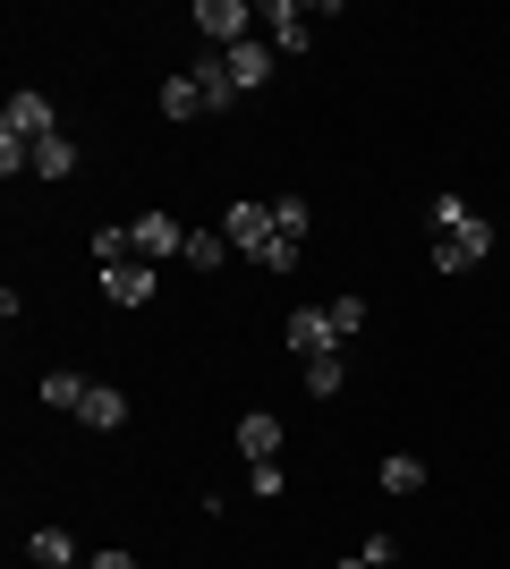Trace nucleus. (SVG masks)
<instances>
[{"mask_svg":"<svg viewBox=\"0 0 510 569\" xmlns=\"http://www.w3.org/2000/svg\"><path fill=\"white\" fill-rule=\"evenodd\" d=\"M307 221H316V213H307V196H272V230H281V238H307Z\"/></svg>","mask_w":510,"mask_h":569,"instance_id":"obj_21","label":"nucleus"},{"mask_svg":"<svg viewBox=\"0 0 510 569\" xmlns=\"http://www.w3.org/2000/svg\"><path fill=\"white\" fill-rule=\"evenodd\" d=\"M77 170V137H51V144H34V179H69Z\"/></svg>","mask_w":510,"mask_h":569,"instance_id":"obj_18","label":"nucleus"},{"mask_svg":"<svg viewBox=\"0 0 510 569\" xmlns=\"http://www.w3.org/2000/svg\"><path fill=\"white\" fill-rule=\"evenodd\" d=\"M43 408H86V375L51 366V375H43Z\"/></svg>","mask_w":510,"mask_h":569,"instance_id":"obj_19","label":"nucleus"},{"mask_svg":"<svg viewBox=\"0 0 510 569\" xmlns=\"http://www.w3.org/2000/svg\"><path fill=\"white\" fill-rule=\"evenodd\" d=\"M86 569H137V552H120V545H102V552H86Z\"/></svg>","mask_w":510,"mask_h":569,"instance_id":"obj_26","label":"nucleus"},{"mask_svg":"<svg viewBox=\"0 0 510 569\" xmlns=\"http://www.w3.org/2000/svg\"><path fill=\"white\" fill-rule=\"evenodd\" d=\"M340 382H349V357H316V366H307V391H316V400H332V391H340Z\"/></svg>","mask_w":510,"mask_h":569,"instance_id":"obj_20","label":"nucleus"},{"mask_svg":"<svg viewBox=\"0 0 510 569\" xmlns=\"http://www.w3.org/2000/svg\"><path fill=\"white\" fill-rule=\"evenodd\" d=\"M486 256H493V221H468L460 238H434V272H468Z\"/></svg>","mask_w":510,"mask_h":569,"instance_id":"obj_7","label":"nucleus"},{"mask_svg":"<svg viewBox=\"0 0 510 569\" xmlns=\"http://www.w3.org/2000/svg\"><path fill=\"white\" fill-rule=\"evenodd\" d=\"M247 493H256V501L290 493V468H281V459H264V468H247Z\"/></svg>","mask_w":510,"mask_h":569,"instance_id":"obj_23","label":"nucleus"},{"mask_svg":"<svg viewBox=\"0 0 510 569\" xmlns=\"http://www.w3.org/2000/svg\"><path fill=\"white\" fill-rule=\"evenodd\" d=\"M323 315H332V332H340V340H358V332H366V298H332Z\"/></svg>","mask_w":510,"mask_h":569,"instance_id":"obj_24","label":"nucleus"},{"mask_svg":"<svg viewBox=\"0 0 510 569\" xmlns=\"http://www.w3.org/2000/svg\"><path fill=\"white\" fill-rule=\"evenodd\" d=\"M426 213H434V230H442V238H460L468 221H477V213H468V196H434V204H426Z\"/></svg>","mask_w":510,"mask_h":569,"instance_id":"obj_22","label":"nucleus"},{"mask_svg":"<svg viewBox=\"0 0 510 569\" xmlns=\"http://www.w3.org/2000/svg\"><path fill=\"white\" fill-rule=\"evenodd\" d=\"M102 298H111V307H153L162 281H153V263H111V272H102Z\"/></svg>","mask_w":510,"mask_h":569,"instance_id":"obj_8","label":"nucleus"},{"mask_svg":"<svg viewBox=\"0 0 510 569\" xmlns=\"http://www.w3.org/2000/svg\"><path fill=\"white\" fill-rule=\"evenodd\" d=\"M221 256H230V238H221V230H188V256H179V263H188V272H221Z\"/></svg>","mask_w":510,"mask_h":569,"instance_id":"obj_17","label":"nucleus"},{"mask_svg":"<svg viewBox=\"0 0 510 569\" xmlns=\"http://www.w3.org/2000/svg\"><path fill=\"white\" fill-rule=\"evenodd\" d=\"M221 60H230V86H239V94L272 86V69H281V51H272V43H239V51H221Z\"/></svg>","mask_w":510,"mask_h":569,"instance_id":"obj_10","label":"nucleus"},{"mask_svg":"<svg viewBox=\"0 0 510 569\" xmlns=\"http://www.w3.org/2000/svg\"><path fill=\"white\" fill-rule=\"evenodd\" d=\"M196 86H204V111H230V102H239V86H230V60H221V51H196Z\"/></svg>","mask_w":510,"mask_h":569,"instance_id":"obj_11","label":"nucleus"},{"mask_svg":"<svg viewBox=\"0 0 510 569\" xmlns=\"http://www.w3.org/2000/svg\"><path fill=\"white\" fill-rule=\"evenodd\" d=\"M153 102H162V119H196V111H204V86L179 69V77H162V94H153Z\"/></svg>","mask_w":510,"mask_h":569,"instance_id":"obj_15","label":"nucleus"},{"mask_svg":"<svg viewBox=\"0 0 510 569\" xmlns=\"http://www.w3.org/2000/svg\"><path fill=\"white\" fill-rule=\"evenodd\" d=\"M340 569H374V561H366V552H358V561H340Z\"/></svg>","mask_w":510,"mask_h":569,"instance_id":"obj_27","label":"nucleus"},{"mask_svg":"<svg viewBox=\"0 0 510 569\" xmlns=\"http://www.w3.org/2000/svg\"><path fill=\"white\" fill-rule=\"evenodd\" d=\"M221 238H230V247L256 263L272 238H281V230H272V204H230V213H221Z\"/></svg>","mask_w":510,"mask_h":569,"instance_id":"obj_4","label":"nucleus"},{"mask_svg":"<svg viewBox=\"0 0 510 569\" xmlns=\"http://www.w3.org/2000/svg\"><path fill=\"white\" fill-rule=\"evenodd\" d=\"M26 561H34V569H86V561H77V545L60 536V527H34V536H26Z\"/></svg>","mask_w":510,"mask_h":569,"instance_id":"obj_14","label":"nucleus"},{"mask_svg":"<svg viewBox=\"0 0 510 569\" xmlns=\"http://www.w3.org/2000/svg\"><path fill=\"white\" fill-rule=\"evenodd\" d=\"M0 137L51 144V137H60V119H51V94H9V119H0Z\"/></svg>","mask_w":510,"mask_h":569,"instance_id":"obj_6","label":"nucleus"},{"mask_svg":"<svg viewBox=\"0 0 510 569\" xmlns=\"http://www.w3.org/2000/svg\"><path fill=\"white\" fill-rule=\"evenodd\" d=\"M94 433H120L128 426V391H111V382H86V408H77Z\"/></svg>","mask_w":510,"mask_h":569,"instance_id":"obj_12","label":"nucleus"},{"mask_svg":"<svg viewBox=\"0 0 510 569\" xmlns=\"http://www.w3.org/2000/svg\"><path fill=\"white\" fill-rule=\"evenodd\" d=\"M256 26H264V9H247V0H196V34H204V51L256 43Z\"/></svg>","mask_w":510,"mask_h":569,"instance_id":"obj_1","label":"nucleus"},{"mask_svg":"<svg viewBox=\"0 0 510 569\" xmlns=\"http://www.w3.org/2000/svg\"><path fill=\"white\" fill-rule=\"evenodd\" d=\"M264 43H272V51H290V60L316 43V26H307V9H298V0H272V9H264Z\"/></svg>","mask_w":510,"mask_h":569,"instance_id":"obj_9","label":"nucleus"},{"mask_svg":"<svg viewBox=\"0 0 510 569\" xmlns=\"http://www.w3.org/2000/svg\"><path fill=\"white\" fill-rule=\"evenodd\" d=\"M86 256H94V272H111V263H137V238H128V221H111V230H86Z\"/></svg>","mask_w":510,"mask_h":569,"instance_id":"obj_13","label":"nucleus"},{"mask_svg":"<svg viewBox=\"0 0 510 569\" xmlns=\"http://www.w3.org/2000/svg\"><path fill=\"white\" fill-rule=\"evenodd\" d=\"M128 238H137V263H170V256H188V230L153 204V213H137L128 221Z\"/></svg>","mask_w":510,"mask_h":569,"instance_id":"obj_2","label":"nucleus"},{"mask_svg":"<svg viewBox=\"0 0 510 569\" xmlns=\"http://www.w3.org/2000/svg\"><path fill=\"white\" fill-rule=\"evenodd\" d=\"M281 340H290L298 366H316V357L340 349V332H332V315H323V307H290V332H281Z\"/></svg>","mask_w":510,"mask_h":569,"instance_id":"obj_3","label":"nucleus"},{"mask_svg":"<svg viewBox=\"0 0 510 569\" xmlns=\"http://www.w3.org/2000/svg\"><path fill=\"white\" fill-rule=\"evenodd\" d=\"M230 442H239V451H247V468H264V459H281V442H290V426H281L272 408H247Z\"/></svg>","mask_w":510,"mask_h":569,"instance_id":"obj_5","label":"nucleus"},{"mask_svg":"<svg viewBox=\"0 0 510 569\" xmlns=\"http://www.w3.org/2000/svg\"><path fill=\"white\" fill-rule=\"evenodd\" d=\"M256 263H264V272H298V238H272Z\"/></svg>","mask_w":510,"mask_h":569,"instance_id":"obj_25","label":"nucleus"},{"mask_svg":"<svg viewBox=\"0 0 510 569\" xmlns=\"http://www.w3.org/2000/svg\"><path fill=\"white\" fill-rule=\"evenodd\" d=\"M383 493H400V501L426 493V459H417V451H391L383 459Z\"/></svg>","mask_w":510,"mask_h":569,"instance_id":"obj_16","label":"nucleus"}]
</instances>
